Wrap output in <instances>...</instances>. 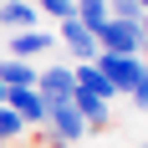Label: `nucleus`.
Wrapping results in <instances>:
<instances>
[{"instance_id": "nucleus-20", "label": "nucleus", "mask_w": 148, "mask_h": 148, "mask_svg": "<svg viewBox=\"0 0 148 148\" xmlns=\"http://www.w3.org/2000/svg\"><path fill=\"white\" fill-rule=\"evenodd\" d=\"M0 56H5V51H0Z\"/></svg>"}, {"instance_id": "nucleus-7", "label": "nucleus", "mask_w": 148, "mask_h": 148, "mask_svg": "<svg viewBox=\"0 0 148 148\" xmlns=\"http://www.w3.org/2000/svg\"><path fill=\"white\" fill-rule=\"evenodd\" d=\"M56 36H61V46H66L77 61H92V56H97V36H92L87 26H77V15H72V21H61Z\"/></svg>"}, {"instance_id": "nucleus-9", "label": "nucleus", "mask_w": 148, "mask_h": 148, "mask_svg": "<svg viewBox=\"0 0 148 148\" xmlns=\"http://www.w3.org/2000/svg\"><path fill=\"white\" fill-rule=\"evenodd\" d=\"M36 21H41V10L31 5V0H5L0 5V31H36Z\"/></svg>"}, {"instance_id": "nucleus-15", "label": "nucleus", "mask_w": 148, "mask_h": 148, "mask_svg": "<svg viewBox=\"0 0 148 148\" xmlns=\"http://www.w3.org/2000/svg\"><path fill=\"white\" fill-rule=\"evenodd\" d=\"M138 31H143V41H148V10H143V15H138Z\"/></svg>"}, {"instance_id": "nucleus-2", "label": "nucleus", "mask_w": 148, "mask_h": 148, "mask_svg": "<svg viewBox=\"0 0 148 148\" xmlns=\"http://www.w3.org/2000/svg\"><path fill=\"white\" fill-rule=\"evenodd\" d=\"M41 128H51V138L66 143V148H72L77 138H87V123H82V112H77L72 102H46V123Z\"/></svg>"}, {"instance_id": "nucleus-16", "label": "nucleus", "mask_w": 148, "mask_h": 148, "mask_svg": "<svg viewBox=\"0 0 148 148\" xmlns=\"http://www.w3.org/2000/svg\"><path fill=\"white\" fill-rule=\"evenodd\" d=\"M138 61H143V72H148V41H143V51H138Z\"/></svg>"}, {"instance_id": "nucleus-6", "label": "nucleus", "mask_w": 148, "mask_h": 148, "mask_svg": "<svg viewBox=\"0 0 148 148\" xmlns=\"http://www.w3.org/2000/svg\"><path fill=\"white\" fill-rule=\"evenodd\" d=\"M66 102H72L77 112H82L87 133H102V128H107V102L97 97V92H87V87H72V97H66Z\"/></svg>"}, {"instance_id": "nucleus-3", "label": "nucleus", "mask_w": 148, "mask_h": 148, "mask_svg": "<svg viewBox=\"0 0 148 148\" xmlns=\"http://www.w3.org/2000/svg\"><path fill=\"white\" fill-rule=\"evenodd\" d=\"M92 66H97L107 82H112V92H133L138 77H148L138 56H107V51H97V56H92Z\"/></svg>"}, {"instance_id": "nucleus-5", "label": "nucleus", "mask_w": 148, "mask_h": 148, "mask_svg": "<svg viewBox=\"0 0 148 148\" xmlns=\"http://www.w3.org/2000/svg\"><path fill=\"white\" fill-rule=\"evenodd\" d=\"M72 66H46V72H36V92H41V102H66L72 97Z\"/></svg>"}, {"instance_id": "nucleus-12", "label": "nucleus", "mask_w": 148, "mask_h": 148, "mask_svg": "<svg viewBox=\"0 0 148 148\" xmlns=\"http://www.w3.org/2000/svg\"><path fill=\"white\" fill-rule=\"evenodd\" d=\"M21 133H26V123L15 118V112H10V107H5V102H0V143H15V138H21Z\"/></svg>"}, {"instance_id": "nucleus-8", "label": "nucleus", "mask_w": 148, "mask_h": 148, "mask_svg": "<svg viewBox=\"0 0 148 148\" xmlns=\"http://www.w3.org/2000/svg\"><path fill=\"white\" fill-rule=\"evenodd\" d=\"M51 46H56V36H46V31H15V36L0 46V51H5V56L31 61V56H41V51H51Z\"/></svg>"}, {"instance_id": "nucleus-17", "label": "nucleus", "mask_w": 148, "mask_h": 148, "mask_svg": "<svg viewBox=\"0 0 148 148\" xmlns=\"http://www.w3.org/2000/svg\"><path fill=\"white\" fill-rule=\"evenodd\" d=\"M0 102H5V82H0Z\"/></svg>"}, {"instance_id": "nucleus-18", "label": "nucleus", "mask_w": 148, "mask_h": 148, "mask_svg": "<svg viewBox=\"0 0 148 148\" xmlns=\"http://www.w3.org/2000/svg\"><path fill=\"white\" fill-rule=\"evenodd\" d=\"M138 10H148V0H138Z\"/></svg>"}, {"instance_id": "nucleus-10", "label": "nucleus", "mask_w": 148, "mask_h": 148, "mask_svg": "<svg viewBox=\"0 0 148 148\" xmlns=\"http://www.w3.org/2000/svg\"><path fill=\"white\" fill-rule=\"evenodd\" d=\"M0 82L5 87H36V66L21 56H0Z\"/></svg>"}, {"instance_id": "nucleus-4", "label": "nucleus", "mask_w": 148, "mask_h": 148, "mask_svg": "<svg viewBox=\"0 0 148 148\" xmlns=\"http://www.w3.org/2000/svg\"><path fill=\"white\" fill-rule=\"evenodd\" d=\"M5 107H10L26 128H41V123H46V102H41L36 87H5Z\"/></svg>"}, {"instance_id": "nucleus-19", "label": "nucleus", "mask_w": 148, "mask_h": 148, "mask_svg": "<svg viewBox=\"0 0 148 148\" xmlns=\"http://www.w3.org/2000/svg\"><path fill=\"white\" fill-rule=\"evenodd\" d=\"M133 148H148V143H133Z\"/></svg>"}, {"instance_id": "nucleus-14", "label": "nucleus", "mask_w": 148, "mask_h": 148, "mask_svg": "<svg viewBox=\"0 0 148 148\" xmlns=\"http://www.w3.org/2000/svg\"><path fill=\"white\" fill-rule=\"evenodd\" d=\"M128 97H133V102H138V112H148V77H138V82H133V92H128Z\"/></svg>"}, {"instance_id": "nucleus-1", "label": "nucleus", "mask_w": 148, "mask_h": 148, "mask_svg": "<svg viewBox=\"0 0 148 148\" xmlns=\"http://www.w3.org/2000/svg\"><path fill=\"white\" fill-rule=\"evenodd\" d=\"M97 51H107V56H138V51H143L138 21H112V15H107L102 26H97Z\"/></svg>"}, {"instance_id": "nucleus-13", "label": "nucleus", "mask_w": 148, "mask_h": 148, "mask_svg": "<svg viewBox=\"0 0 148 148\" xmlns=\"http://www.w3.org/2000/svg\"><path fill=\"white\" fill-rule=\"evenodd\" d=\"M107 15H112V21H138V0H107Z\"/></svg>"}, {"instance_id": "nucleus-11", "label": "nucleus", "mask_w": 148, "mask_h": 148, "mask_svg": "<svg viewBox=\"0 0 148 148\" xmlns=\"http://www.w3.org/2000/svg\"><path fill=\"white\" fill-rule=\"evenodd\" d=\"M72 82H77V87H87V92H97L102 102H107V97H118V92H112V82H107V77L97 72L92 61H82V66H77V72H72Z\"/></svg>"}]
</instances>
